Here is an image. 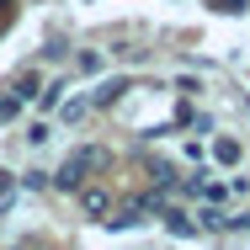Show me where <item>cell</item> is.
Returning <instances> with one entry per match:
<instances>
[{
	"label": "cell",
	"instance_id": "1",
	"mask_svg": "<svg viewBox=\"0 0 250 250\" xmlns=\"http://www.w3.org/2000/svg\"><path fill=\"white\" fill-rule=\"evenodd\" d=\"M101 165H106V149L85 144V149H75L59 170H53V187H59V192H80V181H85L91 170H101Z\"/></svg>",
	"mask_w": 250,
	"mask_h": 250
},
{
	"label": "cell",
	"instance_id": "2",
	"mask_svg": "<svg viewBox=\"0 0 250 250\" xmlns=\"http://www.w3.org/2000/svg\"><path fill=\"white\" fill-rule=\"evenodd\" d=\"M80 213H85V218H101V224H106V213H112V197H106L101 187H80Z\"/></svg>",
	"mask_w": 250,
	"mask_h": 250
},
{
	"label": "cell",
	"instance_id": "3",
	"mask_svg": "<svg viewBox=\"0 0 250 250\" xmlns=\"http://www.w3.org/2000/svg\"><path fill=\"white\" fill-rule=\"evenodd\" d=\"M139 213H149V208H144V197H128L117 213H112V218H106V229H133V224H144Z\"/></svg>",
	"mask_w": 250,
	"mask_h": 250
},
{
	"label": "cell",
	"instance_id": "4",
	"mask_svg": "<svg viewBox=\"0 0 250 250\" xmlns=\"http://www.w3.org/2000/svg\"><path fill=\"white\" fill-rule=\"evenodd\" d=\"M165 229L181 234V240H192V234H197V218H187L181 208H165Z\"/></svg>",
	"mask_w": 250,
	"mask_h": 250
},
{
	"label": "cell",
	"instance_id": "5",
	"mask_svg": "<svg viewBox=\"0 0 250 250\" xmlns=\"http://www.w3.org/2000/svg\"><path fill=\"white\" fill-rule=\"evenodd\" d=\"M123 91H133V85H128V80H106L91 101H96V106H112V101H123Z\"/></svg>",
	"mask_w": 250,
	"mask_h": 250
},
{
	"label": "cell",
	"instance_id": "6",
	"mask_svg": "<svg viewBox=\"0 0 250 250\" xmlns=\"http://www.w3.org/2000/svg\"><path fill=\"white\" fill-rule=\"evenodd\" d=\"M213 154H218V165H240V144H234V139H218Z\"/></svg>",
	"mask_w": 250,
	"mask_h": 250
},
{
	"label": "cell",
	"instance_id": "7",
	"mask_svg": "<svg viewBox=\"0 0 250 250\" xmlns=\"http://www.w3.org/2000/svg\"><path fill=\"white\" fill-rule=\"evenodd\" d=\"M16 96H21V101L43 96V85H38V75H21V80H16Z\"/></svg>",
	"mask_w": 250,
	"mask_h": 250
},
{
	"label": "cell",
	"instance_id": "8",
	"mask_svg": "<svg viewBox=\"0 0 250 250\" xmlns=\"http://www.w3.org/2000/svg\"><path fill=\"white\" fill-rule=\"evenodd\" d=\"M197 229H229V218L213 213V208H202V213H197Z\"/></svg>",
	"mask_w": 250,
	"mask_h": 250
},
{
	"label": "cell",
	"instance_id": "9",
	"mask_svg": "<svg viewBox=\"0 0 250 250\" xmlns=\"http://www.w3.org/2000/svg\"><path fill=\"white\" fill-rule=\"evenodd\" d=\"M48 139H53L48 123H32V128H27V144H32V149H38V144H48Z\"/></svg>",
	"mask_w": 250,
	"mask_h": 250
},
{
	"label": "cell",
	"instance_id": "10",
	"mask_svg": "<svg viewBox=\"0 0 250 250\" xmlns=\"http://www.w3.org/2000/svg\"><path fill=\"white\" fill-rule=\"evenodd\" d=\"M11 192H16V176H11V170H0V208L11 202Z\"/></svg>",
	"mask_w": 250,
	"mask_h": 250
},
{
	"label": "cell",
	"instance_id": "11",
	"mask_svg": "<svg viewBox=\"0 0 250 250\" xmlns=\"http://www.w3.org/2000/svg\"><path fill=\"white\" fill-rule=\"evenodd\" d=\"M16 106H21V96H16V91H11V96H0V123H5V117H16Z\"/></svg>",
	"mask_w": 250,
	"mask_h": 250
},
{
	"label": "cell",
	"instance_id": "12",
	"mask_svg": "<svg viewBox=\"0 0 250 250\" xmlns=\"http://www.w3.org/2000/svg\"><path fill=\"white\" fill-rule=\"evenodd\" d=\"M213 5H218V11H224V16H240V11H245L250 0H213Z\"/></svg>",
	"mask_w": 250,
	"mask_h": 250
},
{
	"label": "cell",
	"instance_id": "13",
	"mask_svg": "<svg viewBox=\"0 0 250 250\" xmlns=\"http://www.w3.org/2000/svg\"><path fill=\"white\" fill-rule=\"evenodd\" d=\"M229 229H250V213H240V218H229Z\"/></svg>",
	"mask_w": 250,
	"mask_h": 250
},
{
	"label": "cell",
	"instance_id": "14",
	"mask_svg": "<svg viewBox=\"0 0 250 250\" xmlns=\"http://www.w3.org/2000/svg\"><path fill=\"white\" fill-rule=\"evenodd\" d=\"M0 5H5V0H0Z\"/></svg>",
	"mask_w": 250,
	"mask_h": 250
}]
</instances>
